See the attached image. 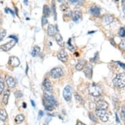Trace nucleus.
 I'll list each match as a JSON object with an SVG mask.
<instances>
[{"label":"nucleus","mask_w":125,"mask_h":125,"mask_svg":"<svg viewBox=\"0 0 125 125\" xmlns=\"http://www.w3.org/2000/svg\"><path fill=\"white\" fill-rule=\"evenodd\" d=\"M114 83L118 88H122L125 87V73H121L118 74L114 79Z\"/></svg>","instance_id":"1"},{"label":"nucleus","mask_w":125,"mask_h":125,"mask_svg":"<svg viewBox=\"0 0 125 125\" xmlns=\"http://www.w3.org/2000/svg\"><path fill=\"white\" fill-rule=\"evenodd\" d=\"M88 92L94 97H98L102 94V88L96 83H93L88 87Z\"/></svg>","instance_id":"2"},{"label":"nucleus","mask_w":125,"mask_h":125,"mask_svg":"<svg viewBox=\"0 0 125 125\" xmlns=\"http://www.w3.org/2000/svg\"><path fill=\"white\" fill-rule=\"evenodd\" d=\"M50 75L53 78H59L63 75V72H62V69L61 68H54L50 71Z\"/></svg>","instance_id":"3"},{"label":"nucleus","mask_w":125,"mask_h":125,"mask_svg":"<svg viewBox=\"0 0 125 125\" xmlns=\"http://www.w3.org/2000/svg\"><path fill=\"white\" fill-rule=\"evenodd\" d=\"M96 115L101 119L103 122H107L108 120L109 115H108V112L106 110H99L97 109L96 110Z\"/></svg>","instance_id":"4"},{"label":"nucleus","mask_w":125,"mask_h":125,"mask_svg":"<svg viewBox=\"0 0 125 125\" xmlns=\"http://www.w3.org/2000/svg\"><path fill=\"white\" fill-rule=\"evenodd\" d=\"M63 98L67 102H70L72 98V88L69 85H67L63 89Z\"/></svg>","instance_id":"5"},{"label":"nucleus","mask_w":125,"mask_h":125,"mask_svg":"<svg viewBox=\"0 0 125 125\" xmlns=\"http://www.w3.org/2000/svg\"><path fill=\"white\" fill-rule=\"evenodd\" d=\"M44 99H45L46 101L49 102L51 104H53L54 107L58 106V103H57V101H56L55 98H54L52 94H48V93H45V94H44Z\"/></svg>","instance_id":"6"},{"label":"nucleus","mask_w":125,"mask_h":125,"mask_svg":"<svg viewBox=\"0 0 125 125\" xmlns=\"http://www.w3.org/2000/svg\"><path fill=\"white\" fill-rule=\"evenodd\" d=\"M16 43H17V41H15V40H11V41L8 42L7 43H5V44H3V45H2L0 48H1V50L7 52V51H9V50L11 49V48H13V46H14L15 44H16Z\"/></svg>","instance_id":"7"},{"label":"nucleus","mask_w":125,"mask_h":125,"mask_svg":"<svg viewBox=\"0 0 125 125\" xmlns=\"http://www.w3.org/2000/svg\"><path fill=\"white\" fill-rule=\"evenodd\" d=\"M9 65L12 66L13 68H16L18 66H19L20 64V60L19 58L15 57V56H12V57L9 58Z\"/></svg>","instance_id":"8"},{"label":"nucleus","mask_w":125,"mask_h":125,"mask_svg":"<svg viewBox=\"0 0 125 125\" xmlns=\"http://www.w3.org/2000/svg\"><path fill=\"white\" fill-rule=\"evenodd\" d=\"M72 19L73 22L75 23H78L80 22V20L82 19V13L81 11L79 10H76L73 13V15H72Z\"/></svg>","instance_id":"9"},{"label":"nucleus","mask_w":125,"mask_h":125,"mask_svg":"<svg viewBox=\"0 0 125 125\" xmlns=\"http://www.w3.org/2000/svg\"><path fill=\"white\" fill-rule=\"evenodd\" d=\"M89 13L94 17H98L100 15V8L98 6H91L89 8Z\"/></svg>","instance_id":"10"},{"label":"nucleus","mask_w":125,"mask_h":125,"mask_svg":"<svg viewBox=\"0 0 125 125\" xmlns=\"http://www.w3.org/2000/svg\"><path fill=\"white\" fill-rule=\"evenodd\" d=\"M113 21H114V17L112 15L107 14L103 16L102 18V23L104 25H108L111 23H113Z\"/></svg>","instance_id":"11"},{"label":"nucleus","mask_w":125,"mask_h":125,"mask_svg":"<svg viewBox=\"0 0 125 125\" xmlns=\"http://www.w3.org/2000/svg\"><path fill=\"white\" fill-rule=\"evenodd\" d=\"M43 85L47 92H52V90H53V84H52L51 81L48 78H45L43 80Z\"/></svg>","instance_id":"12"},{"label":"nucleus","mask_w":125,"mask_h":125,"mask_svg":"<svg viewBox=\"0 0 125 125\" xmlns=\"http://www.w3.org/2000/svg\"><path fill=\"white\" fill-rule=\"evenodd\" d=\"M5 80H6V83H7V85L9 86V88H13L16 86V81L13 78L7 75L5 77Z\"/></svg>","instance_id":"13"},{"label":"nucleus","mask_w":125,"mask_h":125,"mask_svg":"<svg viewBox=\"0 0 125 125\" xmlns=\"http://www.w3.org/2000/svg\"><path fill=\"white\" fill-rule=\"evenodd\" d=\"M57 57L60 61L62 62H67L68 61V54L65 52V50H61L57 54Z\"/></svg>","instance_id":"14"},{"label":"nucleus","mask_w":125,"mask_h":125,"mask_svg":"<svg viewBox=\"0 0 125 125\" xmlns=\"http://www.w3.org/2000/svg\"><path fill=\"white\" fill-rule=\"evenodd\" d=\"M84 74L87 78H92V74H93V66L90 64H88L85 68H84Z\"/></svg>","instance_id":"15"},{"label":"nucleus","mask_w":125,"mask_h":125,"mask_svg":"<svg viewBox=\"0 0 125 125\" xmlns=\"http://www.w3.org/2000/svg\"><path fill=\"white\" fill-rule=\"evenodd\" d=\"M48 34L51 37H54L57 34V28L52 24H49L48 27Z\"/></svg>","instance_id":"16"},{"label":"nucleus","mask_w":125,"mask_h":125,"mask_svg":"<svg viewBox=\"0 0 125 125\" xmlns=\"http://www.w3.org/2000/svg\"><path fill=\"white\" fill-rule=\"evenodd\" d=\"M108 107V103L105 101H98V104H97V109H99V110H106Z\"/></svg>","instance_id":"17"},{"label":"nucleus","mask_w":125,"mask_h":125,"mask_svg":"<svg viewBox=\"0 0 125 125\" xmlns=\"http://www.w3.org/2000/svg\"><path fill=\"white\" fill-rule=\"evenodd\" d=\"M86 65V62L85 60L82 59V60H79V61L78 62V63L76 64V69L78 70V71H81V70H83L84 68V67H85Z\"/></svg>","instance_id":"18"},{"label":"nucleus","mask_w":125,"mask_h":125,"mask_svg":"<svg viewBox=\"0 0 125 125\" xmlns=\"http://www.w3.org/2000/svg\"><path fill=\"white\" fill-rule=\"evenodd\" d=\"M54 38H55V40H56V42H57V43H58V45L62 46V47L64 45L63 41H62V38L61 34L58 33H57V34H56V35L54 36Z\"/></svg>","instance_id":"19"},{"label":"nucleus","mask_w":125,"mask_h":125,"mask_svg":"<svg viewBox=\"0 0 125 125\" xmlns=\"http://www.w3.org/2000/svg\"><path fill=\"white\" fill-rule=\"evenodd\" d=\"M9 95H10V91H9V90H6V91L4 92V94H3V103L4 104H8Z\"/></svg>","instance_id":"20"},{"label":"nucleus","mask_w":125,"mask_h":125,"mask_svg":"<svg viewBox=\"0 0 125 125\" xmlns=\"http://www.w3.org/2000/svg\"><path fill=\"white\" fill-rule=\"evenodd\" d=\"M7 118H8V114L5 109H0V119L5 121L7 119Z\"/></svg>","instance_id":"21"},{"label":"nucleus","mask_w":125,"mask_h":125,"mask_svg":"<svg viewBox=\"0 0 125 125\" xmlns=\"http://www.w3.org/2000/svg\"><path fill=\"white\" fill-rule=\"evenodd\" d=\"M40 53V48L39 47V46H34L33 48V50H32V56L33 57H35V56H37L38 54H39Z\"/></svg>","instance_id":"22"},{"label":"nucleus","mask_w":125,"mask_h":125,"mask_svg":"<svg viewBox=\"0 0 125 125\" xmlns=\"http://www.w3.org/2000/svg\"><path fill=\"white\" fill-rule=\"evenodd\" d=\"M24 121V116L23 114H18L17 116L15 117V122L17 124H21Z\"/></svg>","instance_id":"23"},{"label":"nucleus","mask_w":125,"mask_h":125,"mask_svg":"<svg viewBox=\"0 0 125 125\" xmlns=\"http://www.w3.org/2000/svg\"><path fill=\"white\" fill-rule=\"evenodd\" d=\"M43 14H44V17L47 18L48 16L50 15V8L48 7V5H44L43 7Z\"/></svg>","instance_id":"24"},{"label":"nucleus","mask_w":125,"mask_h":125,"mask_svg":"<svg viewBox=\"0 0 125 125\" xmlns=\"http://www.w3.org/2000/svg\"><path fill=\"white\" fill-rule=\"evenodd\" d=\"M4 90V81H3V78H0V94L3 92Z\"/></svg>","instance_id":"25"},{"label":"nucleus","mask_w":125,"mask_h":125,"mask_svg":"<svg viewBox=\"0 0 125 125\" xmlns=\"http://www.w3.org/2000/svg\"><path fill=\"white\" fill-rule=\"evenodd\" d=\"M6 36V30L3 29H0V41H2Z\"/></svg>","instance_id":"26"},{"label":"nucleus","mask_w":125,"mask_h":125,"mask_svg":"<svg viewBox=\"0 0 125 125\" xmlns=\"http://www.w3.org/2000/svg\"><path fill=\"white\" fill-rule=\"evenodd\" d=\"M75 98H76V101L78 103H80V104H83V99L82 98V97L79 95V94H75Z\"/></svg>","instance_id":"27"},{"label":"nucleus","mask_w":125,"mask_h":125,"mask_svg":"<svg viewBox=\"0 0 125 125\" xmlns=\"http://www.w3.org/2000/svg\"><path fill=\"white\" fill-rule=\"evenodd\" d=\"M118 34L121 37H125V29L124 28H120L119 31H118Z\"/></svg>","instance_id":"28"},{"label":"nucleus","mask_w":125,"mask_h":125,"mask_svg":"<svg viewBox=\"0 0 125 125\" xmlns=\"http://www.w3.org/2000/svg\"><path fill=\"white\" fill-rule=\"evenodd\" d=\"M14 94H15V97L16 98H22L23 95V93H22L21 91H16L15 93H14Z\"/></svg>","instance_id":"29"},{"label":"nucleus","mask_w":125,"mask_h":125,"mask_svg":"<svg viewBox=\"0 0 125 125\" xmlns=\"http://www.w3.org/2000/svg\"><path fill=\"white\" fill-rule=\"evenodd\" d=\"M72 15H73V13H72V12L70 11V10H68L67 12H65V13H64V18H70V17H72Z\"/></svg>","instance_id":"30"},{"label":"nucleus","mask_w":125,"mask_h":125,"mask_svg":"<svg viewBox=\"0 0 125 125\" xmlns=\"http://www.w3.org/2000/svg\"><path fill=\"white\" fill-rule=\"evenodd\" d=\"M48 23V19H47V18L46 17H43V19H42V25L44 26V25H46V24Z\"/></svg>","instance_id":"31"},{"label":"nucleus","mask_w":125,"mask_h":125,"mask_svg":"<svg viewBox=\"0 0 125 125\" xmlns=\"http://www.w3.org/2000/svg\"><path fill=\"white\" fill-rule=\"evenodd\" d=\"M119 47L122 48V49L125 50V40H122V41H121V43L119 44Z\"/></svg>","instance_id":"32"},{"label":"nucleus","mask_w":125,"mask_h":125,"mask_svg":"<svg viewBox=\"0 0 125 125\" xmlns=\"http://www.w3.org/2000/svg\"><path fill=\"white\" fill-rule=\"evenodd\" d=\"M98 53H95V56H94V58H90V62H95L96 60L98 59Z\"/></svg>","instance_id":"33"},{"label":"nucleus","mask_w":125,"mask_h":125,"mask_svg":"<svg viewBox=\"0 0 125 125\" xmlns=\"http://www.w3.org/2000/svg\"><path fill=\"white\" fill-rule=\"evenodd\" d=\"M70 41H71V40H68V48H69L70 50H74V48H73V45H71V43H70Z\"/></svg>","instance_id":"34"},{"label":"nucleus","mask_w":125,"mask_h":125,"mask_svg":"<svg viewBox=\"0 0 125 125\" xmlns=\"http://www.w3.org/2000/svg\"><path fill=\"white\" fill-rule=\"evenodd\" d=\"M116 62L120 66L121 68H124V69H125V64L124 63H123V62H118V61H116Z\"/></svg>","instance_id":"35"},{"label":"nucleus","mask_w":125,"mask_h":125,"mask_svg":"<svg viewBox=\"0 0 125 125\" xmlns=\"http://www.w3.org/2000/svg\"><path fill=\"white\" fill-rule=\"evenodd\" d=\"M89 118H90V119H92L94 122H96V118H95V117L94 116V114H89Z\"/></svg>","instance_id":"36"},{"label":"nucleus","mask_w":125,"mask_h":125,"mask_svg":"<svg viewBox=\"0 0 125 125\" xmlns=\"http://www.w3.org/2000/svg\"><path fill=\"white\" fill-rule=\"evenodd\" d=\"M9 38H10V39H13V40H15V41H18V39H17V37H15V36H13V35H11V36H9Z\"/></svg>","instance_id":"37"},{"label":"nucleus","mask_w":125,"mask_h":125,"mask_svg":"<svg viewBox=\"0 0 125 125\" xmlns=\"http://www.w3.org/2000/svg\"><path fill=\"white\" fill-rule=\"evenodd\" d=\"M5 124V121L0 119V125H4Z\"/></svg>","instance_id":"38"},{"label":"nucleus","mask_w":125,"mask_h":125,"mask_svg":"<svg viewBox=\"0 0 125 125\" xmlns=\"http://www.w3.org/2000/svg\"><path fill=\"white\" fill-rule=\"evenodd\" d=\"M76 125H86V124H84L83 123H82V122H80V121H78Z\"/></svg>","instance_id":"39"},{"label":"nucleus","mask_w":125,"mask_h":125,"mask_svg":"<svg viewBox=\"0 0 125 125\" xmlns=\"http://www.w3.org/2000/svg\"><path fill=\"white\" fill-rule=\"evenodd\" d=\"M110 43L113 44L114 46H115V43H114V39H110Z\"/></svg>","instance_id":"40"},{"label":"nucleus","mask_w":125,"mask_h":125,"mask_svg":"<svg viewBox=\"0 0 125 125\" xmlns=\"http://www.w3.org/2000/svg\"><path fill=\"white\" fill-rule=\"evenodd\" d=\"M116 119H117V123H120V121H119V118H118V114H116Z\"/></svg>","instance_id":"41"},{"label":"nucleus","mask_w":125,"mask_h":125,"mask_svg":"<svg viewBox=\"0 0 125 125\" xmlns=\"http://www.w3.org/2000/svg\"><path fill=\"white\" fill-rule=\"evenodd\" d=\"M26 107H27V104H26L25 103H23V108H26Z\"/></svg>","instance_id":"42"},{"label":"nucleus","mask_w":125,"mask_h":125,"mask_svg":"<svg viewBox=\"0 0 125 125\" xmlns=\"http://www.w3.org/2000/svg\"><path fill=\"white\" fill-rule=\"evenodd\" d=\"M31 104H32V105H33V107H35V103L33 102V100H31Z\"/></svg>","instance_id":"43"},{"label":"nucleus","mask_w":125,"mask_h":125,"mask_svg":"<svg viewBox=\"0 0 125 125\" xmlns=\"http://www.w3.org/2000/svg\"><path fill=\"white\" fill-rule=\"evenodd\" d=\"M43 111H39V116H43Z\"/></svg>","instance_id":"44"},{"label":"nucleus","mask_w":125,"mask_h":125,"mask_svg":"<svg viewBox=\"0 0 125 125\" xmlns=\"http://www.w3.org/2000/svg\"><path fill=\"white\" fill-rule=\"evenodd\" d=\"M75 56H76V57H78V56H79V53H75Z\"/></svg>","instance_id":"45"},{"label":"nucleus","mask_w":125,"mask_h":125,"mask_svg":"<svg viewBox=\"0 0 125 125\" xmlns=\"http://www.w3.org/2000/svg\"><path fill=\"white\" fill-rule=\"evenodd\" d=\"M1 24H2V19L0 18V25H1Z\"/></svg>","instance_id":"46"}]
</instances>
